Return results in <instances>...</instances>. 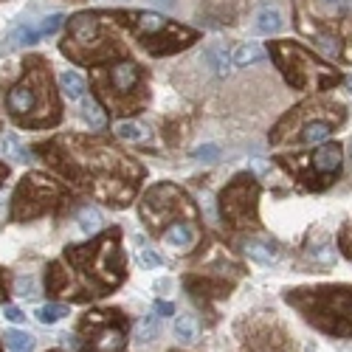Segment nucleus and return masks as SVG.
<instances>
[{"mask_svg":"<svg viewBox=\"0 0 352 352\" xmlns=\"http://www.w3.org/2000/svg\"><path fill=\"white\" fill-rule=\"evenodd\" d=\"M37 153L71 186L110 209H127L146 175L133 155L102 135H56L37 144Z\"/></svg>","mask_w":352,"mask_h":352,"instance_id":"obj_1","label":"nucleus"},{"mask_svg":"<svg viewBox=\"0 0 352 352\" xmlns=\"http://www.w3.org/2000/svg\"><path fill=\"white\" fill-rule=\"evenodd\" d=\"M122 228L113 226L85 245H68L45 271V293L65 302L104 299L127 276Z\"/></svg>","mask_w":352,"mask_h":352,"instance_id":"obj_2","label":"nucleus"},{"mask_svg":"<svg viewBox=\"0 0 352 352\" xmlns=\"http://www.w3.org/2000/svg\"><path fill=\"white\" fill-rule=\"evenodd\" d=\"M138 217L153 237L164 240L172 251L189 254L203 240V223L195 200L175 184H155L144 192Z\"/></svg>","mask_w":352,"mask_h":352,"instance_id":"obj_3","label":"nucleus"},{"mask_svg":"<svg viewBox=\"0 0 352 352\" xmlns=\"http://www.w3.org/2000/svg\"><path fill=\"white\" fill-rule=\"evenodd\" d=\"M6 113L17 127L25 130H48L63 119V104L56 96L51 65L43 56L32 54L23 60V76L9 87Z\"/></svg>","mask_w":352,"mask_h":352,"instance_id":"obj_4","label":"nucleus"},{"mask_svg":"<svg viewBox=\"0 0 352 352\" xmlns=\"http://www.w3.org/2000/svg\"><path fill=\"white\" fill-rule=\"evenodd\" d=\"M68 32L60 43V51L76 65H104L113 60H124L122 23L107 12H79L68 23Z\"/></svg>","mask_w":352,"mask_h":352,"instance_id":"obj_5","label":"nucleus"},{"mask_svg":"<svg viewBox=\"0 0 352 352\" xmlns=\"http://www.w3.org/2000/svg\"><path fill=\"white\" fill-rule=\"evenodd\" d=\"M285 302L318 333L352 338V285H310L285 290Z\"/></svg>","mask_w":352,"mask_h":352,"instance_id":"obj_6","label":"nucleus"},{"mask_svg":"<svg viewBox=\"0 0 352 352\" xmlns=\"http://www.w3.org/2000/svg\"><path fill=\"white\" fill-rule=\"evenodd\" d=\"M91 85L113 116H135L150 104V76L133 60H113L91 68Z\"/></svg>","mask_w":352,"mask_h":352,"instance_id":"obj_7","label":"nucleus"},{"mask_svg":"<svg viewBox=\"0 0 352 352\" xmlns=\"http://www.w3.org/2000/svg\"><path fill=\"white\" fill-rule=\"evenodd\" d=\"M268 54L276 63V68L282 71L285 82L293 87V91H305V94H324L333 91L336 85L344 82L341 71L333 68L327 60L299 43L290 40H271L268 43Z\"/></svg>","mask_w":352,"mask_h":352,"instance_id":"obj_8","label":"nucleus"},{"mask_svg":"<svg viewBox=\"0 0 352 352\" xmlns=\"http://www.w3.org/2000/svg\"><path fill=\"white\" fill-rule=\"evenodd\" d=\"M122 28H130L135 43L153 56H169L186 51L197 43V32L189 25H181L169 17H161L158 12H116Z\"/></svg>","mask_w":352,"mask_h":352,"instance_id":"obj_9","label":"nucleus"},{"mask_svg":"<svg viewBox=\"0 0 352 352\" xmlns=\"http://www.w3.org/2000/svg\"><path fill=\"white\" fill-rule=\"evenodd\" d=\"M276 164L296 181L305 192H324L330 189L344 169V146L338 141L316 144L310 153L279 155Z\"/></svg>","mask_w":352,"mask_h":352,"instance_id":"obj_10","label":"nucleus"},{"mask_svg":"<svg viewBox=\"0 0 352 352\" xmlns=\"http://www.w3.org/2000/svg\"><path fill=\"white\" fill-rule=\"evenodd\" d=\"M65 203H71V192L63 181H54L45 172H28L12 195V220L32 223L45 214H56Z\"/></svg>","mask_w":352,"mask_h":352,"instance_id":"obj_11","label":"nucleus"},{"mask_svg":"<svg viewBox=\"0 0 352 352\" xmlns=\"http://www.w3.org/2000/svg\"><path fill=\"white\" fill-rule=\"evenodd\" d=\"M130 318L124 310H91L79 321V349L82 352H127Z\"/></svg>","mask_w":352,"mask_h":352,"instance_id":"obj_12","label":"nucleus"},{"mask_svg":"<svg viewBox=\"0 0 352 352\" xmlns=\"http://www.w3.org/2000/svg\"><path fill=\"white\" fill-rule=\"evenodd\" d=\"M220 220L231 231L259 228V184L251 172H240L220 192Z\"/></svg>","mask_w":352,"mask_h":352,"instance_id":"obj_13","label":"nucleus"},{"mask_svg":"<svg viewBox=\"0 0 352 352\" xmlns=\"http://www.w3.org/2000/svg\"><path fill=\"white\" fill-rule=\"evenodd\" d=\"M310 122H333L336 127H341L346 122V107L333 99H310V102L296 104L293 110H287L279 119V124L271 130V146L293 144L296 133Z\"/></svg>","mask_w":352,"mask_h":352,"instance_id":"obj_14","label":"nucleus"},{"mask_svg":"<svg viewBox=\"0 0 352 352\" xmlns=\"http://www.w3.org/2000/svg\"><path fill=\"white\" fill-rule=\"evenodd\" d=\"M237 336L245 352H290L293 341L274 313H254L237 321Z\"/></svg>","mask_w":352,"mask_h":352,"instance_id":"obj_15","label":"nucleus"},{"mask_svg":"<svg viewBox=\"0 0 352 352\" xmlns=\"http://www.w3.org/2000/svg\"><path fill=\"white\" fill-rule=\"evenodd\" d=\"M251 0H203V12H206L212 20L234 25L248 9Z\"/></svg>","mask_w":352,"mask_h":352,"instance_id":"obj_16","label":"nucleus"},{"mask_svg":"<svg viewBox=\"0 0 352 352\" xmlns=\"http://www.w3.org/2000/svg\"><path fill=\"white\" fill-rule=\"evenodd\" d=\"M282 25H285V14H282L279 6H271V3L262 6L254 17V32L256 34H276Z\"/></svg>","mask_w":352,"mask_h":352,"instance_id":"obj_17","label":"nucleus"},{"mask_svg":"<svg viewBox=\"0 0 352 352\" xmlns=\"http://www.w3.org/2000/svg\"><path fill=\"white\" fill-rule=\"evenodd\" d=\"M333 130H336L333 122H310V124H305V127L296 133V138H293V146H296V144H307V146L324 144V141L333 135Z\"/></svg>","mask_w":352,"mask_h":352,"instance_id":"obj_18","label":"nucleus"},{"mask_svg":"<svg viewBox=\"0 0 352 352\" xmlns=\"http://www.w3.org/2000/svg\"><path fill=\"white\" fill-rule=\"evenodd\" d=\"M203 60L209 63V68L217 74V76H228L234 71V60H231V51L226 45H209L203 51Z\"/></svg>","mask_w":352,"mask_h":352,"instance_id":"obj_19","label":"nucleus"},{"mask_svg":"<svg viewBox=\"0 0 352 352\" xmlns=\"http://www.w3.org/2000/svg\"><path fill=\"white\" fill-rule=\"evenodd\" d=\"M333 25H336V37H338V60L352 65V17L349 14H344L341 20L333 17Z\"/></svg>","mask_w":352,"mask_h":352,"instance_id":"obj_20","label":"nucleus"},{"mask_svg":"<svg viewBox=\"0 0 352 352\" xmlns=\"http://www.w3.org/2000/svg\"><path fill=\"white\" fill-rule=\"evenodd\" d=\"M243 251H245L248 259L259 262V265H271V262L279 259V248H276V245L259 243V240H245V243H243Z\"/></svg>","mask_w":352,"mask_h":352,"instance_id":"obj_21","label":"nucleus"},{"mask_svg":"<svg viewBox=\"0 0 352 352\" xmlns=\"http://www.w3.org/2000/svg\"><path fill=\"white\" fill-rule=\"evenodd\" d=\"M161 333V316H141L135 324V341L138 344H150Z\"/></svg>","mask_w":352,"mask_h":352,"instance_id":"obj_22","label":"nucleus"},{"mask_svg":"<svg viewBox=\"0 0 352 352\" xmlns=\"http://www.w3.org/2000/svg\"><path fill=\"white\" fill-rule=\"evenodd\" d=\"M60 91H63L68 99L79 102V99L85 96V91H87V85H85V79H82L76 71H65V74L60 76Z\"/></svg>","mask_w":352,"mask_h":352,"instance_id":"obj_23","label":"nucleus"},{"mask_svg":"<svg viewBox=\"0 0 352 352\" xmlns=\"http://www.w3.org/2000/svg\"><path fill=\"white\" fill-rule=\"evenodd\" d=\"M197 333H200V324H197L195 316L184 313V316L175 318V336H178L181 344H192V341L197 338Z\"/></svg>","mask_w":352,"mask_h":352,"instance_id":"obj_24","label":"nucleus"},{"mask_svg":"<svg viewBox=\"0 0 352 352\" xmlns=\"http://www.w3.org/2000/svg\"><path fill=\"white\" fill-rule=\"evenodd\" d=\"M40 40V28H32L28 23H20L6 40V48H20V45H34Z\"/></svg>","mask_w":352,"mask_h":352,"instance_id":"obj_25","label":"nucleus"},{"mask_svg":"<svg viewBox=\"0 0 352 352\" xmlns=\"http://www.w3.org/2000/svg\"><path fill=\"white\" fill-rule=\"evenodd\" d=\"M231 60H234V65H254V63H259V60H265V51H262L259 45H237V51L231 54Z\"/></svg>","mask_w":352,"mask_h":352,"instance_id":"obj_26","label":"nucleus"},{"mask_svg":"<svg viewBox=\"0 0 352 352\" xmlns=\"http://www.w3.org/2000/svg\"><path fill=\"white\" fill-rule=\"evenodd\" d=\"M3 338H6V346H9L12 352H32V349H34V336H32V333L9 330Z\"/></svg>","mask_w":352,"mask_h":352,"instance_id":"obj_27","label":"nucleus"},{"mask_svg":"<svg viewBox=\"0 0 352 352\" xmlns=\"http://www.w3.org/2000/svg\"><path fill=\"white\" fill-rule=\"evenodd\" d=\"M113 135H119L124 141H144L146 127L138 124V122H119V124H113Z\"/></svg>","mask_w":352,"mask_h":352,"instance_id":"obj_28","label":"nucleus"},{"mask_svg":"<svg viewBox=\"0 0 352 352\" xmlns=\"http://www.w3.org/2000/svg\"><path fill=\"white\" fill-rule=\"evenodd\" d=\"M307 256L316 262V265H333L336 262V248H333V243L330 240H321V245L316 248H307Z\"/></svg>","mask_w":352,"mask_h":352,"instance_id":"obj_29","label":"nucleus"},{"mask_svg":"<svg viewBox=\"0 0 352 352\" xmlns=\"http://www.w3.org/2000/svg\"><path fill=\"white\" fill-rule=\"evenodd\" d=\"M76 220H79V226H82L85 234H96V231L102 228V214H99L96 209H91V206L79 209V212H76Z\"/></svg>","mask_w":352,"mask_h":352,"instance_id":"obj_30","label":"nucleus"},{"mask_svg":"<svg viewBox=\"0 0 352 352\" xmlns=\"http://www.w3.org/2000/svg\"><path fill=\"white\" fill-rule=\"evenodd\" d=\"M82 99H85V96H82ZM82 119L91 124L94 130L104 127V116H102V110H99V104H96L94 99H85V104H82Z\"/></svg>","mask_w":352,"mask_h":352,"instance_id":"obj_31","label":"nucleus"},{"mask_svg":"<svg viewBox=\"0 0 352 352\" xmlns=\"http://www.w3.org/2000/svg\"><path fill=\"white\" fill-rule=\"evenodd\" d=\"M63 316H68V307L65 305H43L37 310V318L43 321V324H56Z\"/></svg>","mask_w":352,"mask_h":352,"instance_id":"obj_32","label":"nucleus"},{"mask_svg":"<svg viewBox=\"0 0 352 352\" xmlns=\"http://www.w3.org/2000/svg\"><path fill=\"white\" fill-rule=\"evenodd\" d=\"M338 248H341V254L352 262V217L341 226V231H338Z\"/></svg>","mask_w":352,"mask_h":352,"instance_id":"obj_33","label":"nucleus"},{"mask_svg":"<svg viewBox=\"0 0 352 352\" xmlns=\"http://www.w3.org/2000/svg\"><path fill=\"white\" fill-rule=\"evenodd\" d=\"M63 23H65L63 14H51V17H45L43 25H40V37H48V34H54V32H60Z\"/></svg>","mask_w":352,"mask_h":352,"instance_id":"obj_34","label":"nucleus"},{"mask_svg":"<svg viewBox=\"0 0 352 352\" xmlns=\"http://www.w3.org/2000/svg\"><path fill=\"white\" fill-rule=\"evenodd\" d=\"M17 296H23V299H34V296H37V282H34L32 276H23V279L17 282Z\"/></svg>","mask_w":352,"mask_h":352,"instance_id":"obj_35","label":"nucleus"},{"mask_svg":"<svg viewBox=\"0 0 352 352\" xmlns=\"http://www.w3.org/2000/svg\"><path fill=\"white\" fill-rule=\"evenodd\" d=\"M220 155V150L214 144H206V146H197V150L192 153V158H197V161H214Z\"/></svg>","mask_w":352,"mask_h":352,"instance_id":"obj_36","label":"nucleus"},{"mask_svg":"<svg viewBox=\"0 0 352 352\" xmlns=\"http://www.w3.org/2000/svg\"><path fill=\"white\" fill-rule=\"evenodd\" d=\"M3 146H6V153H9V155H14L17 161H25V150H23V146L14 141V135H6V138H3Z\"/></svg>","mask_w":352,"mask_h":352,"instance_id":"obj_37","label":"nucleus"},{"mask_svg":"<svg viewBox=\"0 0 352 352\" xmlns=\"http://www.w3.org/2000/svg\"><path fill=\"white\" fill-rule=\"evenodd\" d=\"M161 262H164V259H161L155 251H150V248H146V251L141 254V265H146V268H158Z\"/></svg>","mask_w":352,"mask_h":352,"instance_id":"obj_38","label":"nucleus"},{"mask_svg":"<svg viewBox=\"0 0 352 352\" xmlns=\"http://www.w3.org/2000/svg\"><path fill=\"white\" fill-rule=\"evenodd\" d=\"M9 299V274L0 268V302H6Z\"/></svg>","mask_w":352,"mask_h":352,"instance_id":"obj_39","label":"nucleus"},{"mask_svg":"<svg viewBox=\"0 0 352 352\" xmlns=\"http://www.w3.org/2000/svg\"><path fill=\"white\" fill-rule=\"evenodd\" d=\"M155 313H158V316H172L175 307H172L169 302H155Z\"/></svg>","mask_w":352,"mask_h":352,"instance_id":"obj_40","label":"nucleus"},{"mask_svg":"<svg viewBox=\"0 0 352 352\" xmlns=\"http://www.w3.org/2000/svg\"><path fill=\"white\" fill-rule=\"evenodd\" d=\"M6 318H9V321H14V324H20V321H23L25 316H23L17 307H6Z\"/></svg>","mask_w":352,"mask_h":352,"instance_id":"obj_41","label":"nucleus"},{"mask_svg":"<svg viewBox=\"0 0 352 352\" xmlns=\"http://www.w3.org/2000/svg\"><path fill=\"white\" fill-rule=\"evenodd\" d=\"M153 6H158V9H172L175 6V0H150Z\"/></svg>","mask_w":352,"mask_h":352,"instance_id":"obj_42","label":"nucleus"},{"mask_svg":"<svg viewBox=\"0 0 352 352\" xmlns=\"http://www.w3.org/2000/svg\"><path fill=\"white\" fill-rule=\"evenodd\" d=\"M321 6H333V9H338L341 12V6H344V0H318Z\"/></svg>","mask_w":352,"mask_h":352,"instance_id":"obj_43","label":"nucleus"},{"mask_svg":"<svg viewBox=\"0 0 352 352\" xmlns=\"http://www.w3.org/2000/svg\"><path fill=\"white\" fill-rule=\"evenodd\" d=\"M9 178V166L3 164V161H0V186H3V181Z\"/></svg>","mask_w":352,"mask_h":352,"instance_id":"obj_44","label":"nucleus"},{"mask_svg":"<svg viewBox=\"0 0 352 352\" xmlns=\"http://www.w3.org/2000/svg\"><path fill=\"white\" fill-rule=\"evenodd\" d=\"M344 82H346V87H349V91H352V76H346Z\"/></svg>","mask_w":352,"mask_h":352,"instance_id":"obj_45","label":"nucleus"},{"mask_svg":"<svg viewBox=\"0 0 352 352\" xmlns=\"http://www.w3.org/2000/svg\"><path fill=\"white\" fill-rule=\"evenodd\" d=\"M0 130H3V122H0Z\"/></svg>","mask_w":352,"mask_h":352,"instance_id":"obj_46","label":"nucleus"},{"mask_svg":"<svg viewBox=\"0 0 352 352\" xmlns=\"http://www.w3.org/2000/svg\"><path fill=\"white\" fill-rule=\"evenodd\" d=\"M51 352H60V349H51Z\"/></svg>","mask_w":352,"mask_h":352,"instance_id":"obj_47","label":"nucleus"}]
</instances>
